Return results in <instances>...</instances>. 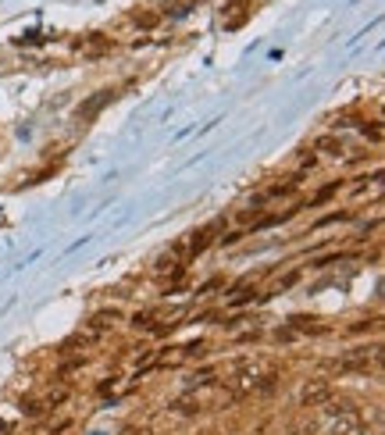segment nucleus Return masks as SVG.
I'll use <instances>...</instances> for the list:
<instances>
[{
	"label": "nucleus",
	"mask_w": 385,
	"mask_h": 435,
	"mask_svg": "<svg viewBox=\"0 0 385 435\" xmlns=\"http://www.w3.org/2000/svg\"><path fill=\"white\" fill-rule=\"evenodd\" d=\"M65 400H68V389H50V393H46V400H43V403H46V407H61V403H65Z\"/></svg>",
	"instance_id": "obj_6"
},
{
	"label": "nucleus",
	"mask_w": 385,
	"mask_h": 435,
	"mask_svg": "<svg viewBox=\"0 0 385 435\" xmlns=\"http://www.w3.org/2000/svg\"><path fill=\"white\" fill-rule=\"evenodd\" d=\"M300 400L310 403V407H314V403H324V400H328V382H307L303 393H300Z\"/></svg>",
	"instance_id": "obj_2"
},
{
	"label": "nucleus",
	"mask_w": 385,
	"mask_h": 435,
	"mask_svg": "<svg viewBox=\"0 0 385 435\" xmlns=\"http://www.w3.org/2000/svg\"><path fill=\"white\" fill-rule=\"evenodd\" d=\"M314 150H321L328 157H339L343 153V139L339 136H321V139H314Z\"/></svg>",
	"instance_id": "obj_3"
},
{
	"label": "nucleus",
	"mask_w": 385,
	"mask_h": 435,
	"mask_svg": "<svg viewBox=\"0 0 385 435\" xmlns=\"http://www.w3.org/2000/svg\"><path fill=\"white\" fill-rule=\"evenodd\" d=\"M115 321H118V310H100L86 321V339H100L115 329Z\"/></svg>",
	"instance_id": "obj_1"
},
{
	"label": "nucleus",
	"mask_w": 385,
	"mask_h": 435,
	"mask_svg": "<svg viewBox=\"0 0 385 435\" xmlns=\"http://www.w3.org/2000/svg\"><path fill=\"white\" fill-rule=\"evenodd\" d=\"M43 410H46L43 400H29V403H22V414H25V417H39Z\"/></svg>",
	"instance_id": "obj_7"
},
{
	"label": "nucleus",
	"mask_w": 385,
	"mask_h": 435,
	"mask_svg": "<svg viewBox=\"0 0 385 435\" xmlns=\"http://www.w3.org/2000/svg\"><path fill=\"white\" fill-rule=\"evenodd\" d=\"M172 410H175V414H182V417H189V414H200V403H193L189 396H182V400H175V403H172Z\"/></svg>",
	"instance_id": "obj_4"
},
{
	"label": "nucleus",
	"mask_w": 385,
	"mask_h": 435,
	"mask_svg": "<svg viewBox=\"0 0 385 435\" xmlns=\"http://www.w3.org/2000/svg\"><path fill=\"white\" fill-rule=\"evenodd\" d=\"M107 100H111V93H100V96H96V100H89L86 107H79V118H89L93 111H100V107H103Z\"/></svg>",
	"instance_id": "obj_5"
}]
</instances>
